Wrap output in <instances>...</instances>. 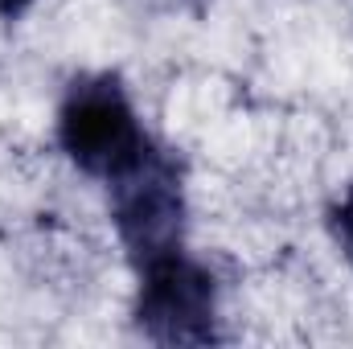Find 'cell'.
Returning <instances> with one entry per match:
<instances>
[{
    "mask_svg": "<svg viewBox=\"0 0 353 349\" xmlns=\"http://www.w3.org/2000/svg\"><path fill=\"white\" fill-rule=\"evenodd\" d=\"M58 140L83 173L103 177L107 185L132 173L152 152V140L144 136L115 74H90L70 83L58 107Z\"/></svg>",
    "mask_w": 353,
    "mask_h": 349,
    "instance_id": "6da1fadb",
    "label": "cell"
},
{
    "mask_svg": "<svg viewBox=\"0 0 353 349\" xmlns=\"http://www.w3.org/2000/svg\"><path fill=\"white\" fill-rule=\"evenodd\" d=\"M111 218L119 226L123 247L140 267L169 251H181L185 197H181V173L165 152L152 148L132 173L111 181Z\"/></svg>",
    "mask_w": 353,
    "mask_h": 349,
    "instance_id": "3957f363",
    "label": "cell"
},
{
    "mask_svg": "<svg viewBox=\"0 0 353 349\" xmlns=\"http://www.w3.org/2000/svg\"><path fill=\"white\" fill-rule=\"evenodd\" d=\"M329 226H333V235H337L341 251L353 259V185L337 197V206L329 210Z\"/></svg>",
    "mask_w": 353,
    "mask_h": 349,
    "instance_id": "277c9868",
    "label": "cell"
},
{
    "mask_svg": "<svg viewBox=\"0 0 353 349\" xmlns=\"http://www.w3.org/2000/svg\"><path fill=\"white\" fill-rule=\"evenodd\" d=\"M218 317L214 275L201 263L169 251L140 267L136 325L157 346H210Z\"/></svg>",
    "mask_w": 353,
    "mask_h": 349,
    "instance_id": "7a4b0ae2",
    "label": "cell"
},
{
    "mask_svg": "<svg viewBox=\"0 0 353 349\" xmlns=\"http://www.w3.org/2000/svg\"><path fill=\"white\" fill-rule=\"evenodd\" d=\"M29 4H33V0H0V17H4V21H17Z\"/></svg>",
    "mask_w": 353,
    "mask_h": 349,
    "instance_id": "5b68a950",
    "label": "cell"
}]
</instances>
